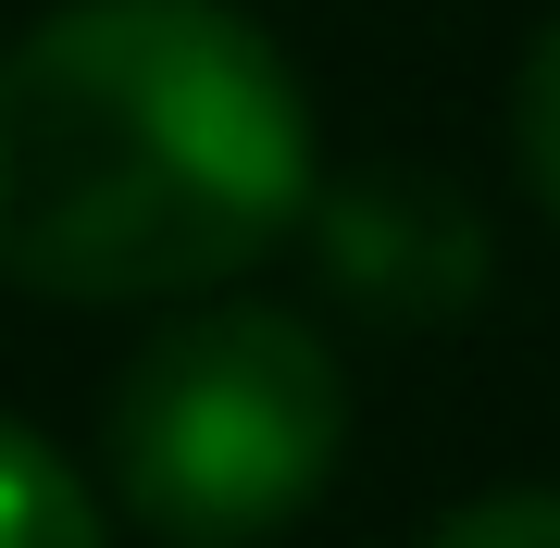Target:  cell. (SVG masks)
<instances>
[{
	"label": "cell",
	"instance_id": "obj_1",
	"mask_svg": "<svg viewBox=\"0 0 560 548\" xmlns=\"http://www.w3.org/2000/svg\"><path fill=\"white\" fill-rule=\"evenodd\" d=\"M312 101L237 0H62L0 50V275L138 312L312 212Z\"/></svg>",
	"mask_w": 560,
	"mask_h": 548
},
{
	"label": "cell",
	"instance_id": "obj_2",
	"mask_svg": "<svg viewBox=\"0 0 560 548\" xmlns=\"http://www.w3.org/2000/svg\"><path fill=\"white\" fill-rule=\"evenodd\" d=\"M113 499L175 548H261L337 487L349 374L300 312L200 300L113 386Z\"/></svg>",
	"mask_w": 560,
	"mask_h": 548
},
{
	"label": "cell",
	"instance_id": "obj_3",
	"mask_svg": "<svg viewBox=\"0 0 560 548\" xmlns=\"http://www.w3.org/2000/svg\"><path fill=\"white\" fill-rule=\"evenodd\" d=\"M312 263L349 312L374 325H460L499 275V237L486 212L460 200L436 163H361V175H324L312 187Z\"/></svg>",
	"mask_w": 560,
	"mask_h": 548
},
{
	"label": "cell",
	"instance_id": "obj_4",
	"mask_svg": "<svg viewBox=\"0 0 560 548\" xmlns=\"http://www.w3.org/2000/svg\"><path fill=\"white\" fill-rule=\"evenodd\" d=\"M0 548H113L101 536V499L62 474L50 436H25L13 411H0Z\"/></svg>",
	"mask_w": 560,
	"mask_h": 548
},
{
	"label": "cell",
	"instance_id": "obj_5",
	"mask_svg": "<svg viewBox=\"0 0 560 548\" xmlns=\"http://www.w3.org/2000/svg\"><path fill=\"white\" fill-rule=\"evenodd\" d=\"M511 150H523V187L560 212V13L536 25V50H523V88H511Z\"/></svg>",
	"mask_w": 560,
	"mask_h": 548
},
{
	"label": "cell",
	"instance_id": "obj_6",
	"mask_svg": "<svg viewBox=\"0 0 560 548\" xmlns=\"http://www.w3.org/2000/svg\"><path fill=\"white\" fill-rule=\"evenodd\" d=\"M423 548H560V487H499V499H460L448 524H423Z\"/></svg>",
	"mask_w": 560,
	"mask_h": 548
}]
</instances>
